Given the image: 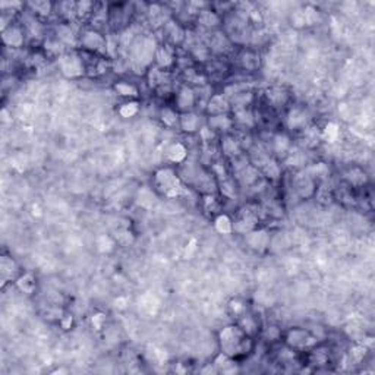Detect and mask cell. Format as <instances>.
<instances>
[{
  "mask_svg": "<svg viewBox=\"0 0 375 375\" xmlns=\"http://www.w3.org/2000/svg\"><path fill=\"white\" fill-rule=\"evenodd\" d=\"M304 15L306 25H315V24H318L321 21L320 10L314 8V6H306L304 9Z\"/></svg>",
  "mask_w": 375,
  "mask_h": 375,
  "instance_id": "obj_38",
  "label": "cell"
},
{
  "mask_svg": "<svg viewBox=\"0 0 375 375\" xmlns=\"http://www.w3.org/2000/svg\"><path fill=\"white\" fill-rule=\"evenodd\" d=\"M273 147L274 151L277 152V154H280V155H287L289 151H290V148H292V142H290V138H289L287 135L279 133V135L274 136Z\"/></svg>",
  "mask_w": 375,
  "mask_h": 375,
  "instance_id": "obj_28",
  "label": "cell"
},
{
  "mask_svg": "<svg viewBox=\"0 0 375 375\" xmlns=\"http://www.w3.org/2000/svg\"><path fill=\"white\" fill-rule=\"evenodd\" d=\"M366 355V349L364 346H355L353 349H350V356L353 358L355 362H361Z\"/></svg>",
  "mask_w": 375,
  "mask_h": 375,
  "instance_id": "obj_47",
  "label": "cell"
},
{
  "mask_svg": "<svg viewBox=\"0 0 375 375\" xmlns=\"http://www.w3.org/2000/svg\"><path fill=\"white\" fill-rule=\"evenodd\" d=\"M292 24H293L294 27H304L306 25V22H305V15H304V10L298 9L294 10L293 13H292Z\"/></svg>",
  "mask_w": 375,
  "mask_h": 375,
  "instance_id": "obj_46",
  "label": "cell"
},
{
  "mask_svg": "<svg viewBox=\"0 0 375 375\" xmlns=\"http://www.w3.org/2000/svg\"><path fill=\"white\" fill-rule=\"evenodd\" d=\"M200 135H201V138H203V141L208 142L211 141L214 138V135H215V132L213 129H210L208 126H204L200 129Z\"/></svg>",
  "mask_w": 375,
  "mask_h": 375,
  "instance_id": "obj_48",
  "label": "cell"
},
{
  "mask_svg": "<svg viewBox=\"0 0 375 375\" xmlns=\"http://www.w3.org/2000/svg\"><path fill=\"white\" fill-rule=\"evenodd\" d=\"M233 123H238L244 128H252L255 125V117H253V113L245 107V109H236L234 110V117Z\"/></svg>",
  "mask_w": 375,
  "mask_h": 375,
  "instance_id": "obj_24",
  "label": "cell"
},
{
  "mask_svg": "<svg viewBox=\"0 0 375 375\" xmlns=\"http://www.w3.org/2000/svg\"><path fill=\"white\" fill-rule=\"evenodd\" d=\"M114 91L117 92L119 95L122 97H131V98H135L138 97V88L131 84V82L126 81H119L114 84Z\"/></svg>",
  "mask_w": 375,
  "mask_h": 375,
  "instance_id": "obj_30",
  "label": "cell"
},
{
  "mask_svg": "<svg viewBox=\"0 0 375 375\" xmlns=\"http://www.w3.org/2000/svg\"><path fill=\"white\" fill-rule=\"evenodd\" d=\"M242 66L245 69H249V71H253L260 66V56L253 51H246L244 56H242Z\"/></svg>",
  "mask_w": 375,
  "mask_h": 375,
  "instance_id": "obj_33",
  "label": "cell"
},
{
  "mask_svg": "<svg viewBox=\"0 0 375 375\" xmlns=\"http://www.w3.org/2000/svg\"><path fill=\"white\" fill-rule=\"evenodd\" d=\"M195 92L191 87L185 85L176 94V106L182 113L191 112L195 106Z\"/></svg>",
  "mask_w": 375,
  "mask_h": 375,
  "instance_id": "obj_8",
  "label": "cell"
},
{
  "mask_svg": "<svg viewBox=\"0 0 375 375\" xmlns=\"http://www.w3.org/2000/svg\"><path fill=\"white\" fill-rule=\"evenodd\" d=\"M30 6L32 8V12L37 13L38 16H49L51 8H53L49 2H32V3H30Z\"/></svg>",
  "mask_w": 375,
  "mask_h": 375,
  "instance_id": "obj_39",
  "label": "cell"
},
{
  "mask_svg": "<svg viewBox=\"0 0 375 375\" xmlns=\"http://www.w3.org/2000/svg\"><path fill=\"white\" fill-rule=\"evenodd\" d=\"M114 241H116V244L122 245V246H129L133 242V234L128 227H119L114 234Z\"/></svg>",
  "mask_w": 375,
  "mask_h": 375,
  "instance_id": "obj_32",
  "label": "cell"
},
{
  "mask_svg": "<svg viewBox=\"0 0 375 375\" xmlns=\"http://www.w3.org/2000/svg\"><path fill=\"white\" fill-rule=\"evenodd\" d=\"M222 151L227 157V159H234L238 155H241V145L239 142L234 140L233 136L226 135L222 138Z\"/></svg>",
  "mask_w": 375,
  "mask_h": 375,
  "instance_id": "obj_21",
  "label": "cell"
},
{
  "mask_svg": "<svg viewBox=\"0 0 375 375\" xmlns=\"http://www.w3.org/2000/svg\"><path fill=\"white\" fill-rule=\"evenodd\" d=\"M229 309H230V312H232L234 317H238V318H241L242 315L246 314V305H245L241 299H232V301L229 302Z\"/></svg>",
  "mask_w": 375,
  "mask_h": 375,
  "instance_id": "obj_42",
  "label": "cell"
},
{
  "mask_svg": "<svg viewBox=\"0 0 375 375\" xmlns=\"http://www.w3.org/2000/svg\"><path fill=\"white\" fill-rule=\"evenodd\" d=\"M267 337H270V339H279V335H280V331H279V328L277 327H268L267 328V333H265Z\"/></svg>",
  "mask_w": 375,
  "mask_h": 375,
  "instance_id": "obj_52",
  "label": "cell"
},
{
  "mask_svg": "<svg viewBox=\"0 0 375 375\" xmlns=\"http://www.w3.org/2000/svg\"><path fill=\"white\" fill-rule=\"evenodd\" d=\"M233 125V119L229 114H214L208 117V128L214 132L229 131Z\"/></svg>",
  "mask_w": 375,
  "mask_h": 375,
  "instance_id": "obj_15",
  "label": "cell"
},
{
  "mask_svg": "<svg viewBox=\"0 0 375 375\" xmlns=\"http://www.w3.org/2000/svg\"><path fill=\"white\" fill-rule=\"evenodd\" d=\"M114 245H116L114 238H110L107 234H102L97 238V248L100 252H110V251H113Z\"/></svg>",
  "mask_w": 375,
  "mask_h": 375,
  "instance_id": "obj_36",
  "label": "cell"
},
{
  "mask_svg": "<svg viewBox=\"0 0 375 375\" xmlns=\"http://www.w3.org/2000/svg\"><path fill=\"white\" fill-rule=\"evenodd\" d=\"M220 192L226 198H234V195H236V186H234V183L230 179L222 181L220 182Z\"/></svg>",
  "mask_w": 375,
  "mask_h": 375,
  "instance_id": "obj_43",
  "label": "cell"
},
{
  "mask_svg": "<svg viewBox=\"0 0 375 375\" xmlns=\"http://www.w3.org/2000/svg\"><path fill=\"white\" fill-rule=\"evenodd\" d=\"M179 116L181 114H177L172 107H163L160 110V121L167 128H174L176 125H179Z\"/></svg>",
  "mask_w": 375,
  "mask_h": 375,
  "instance_id": "obj_29",
  "label": "cell"
},
{
  "mask_svg": "<svg viewBox=\"0 0 375 375\" xmlns=\"http://www.w3.org/2000/svg\"><path fill=\"white\" fill-rule=\"evenodd\" d=\"M61 325L63 330H69L72 325V315L63 314L61 317Z\"/></svg>",
  "mask_w": 375,
  "mask_h": 375,
  "instance_id": "obj_49",
  "label": "cell"
},
{
  "mask_svg": "<svg viewBox=\"0 0 375 375\" xmlns=\"http://www.w3.org/2000/svg\"><path fill=\"white\" fill-rule=\"evenodd\" d=\"M155 203V195L152 192L150 188L144 186L138 191V195H136V204L141 207V208H145V210H150L152 208V205Z\"/></svg>",
  "mask_w": 375,
  "mask_h": 375,
  "instance_id": "obj_27",
  "label": "cell"
},
{
  "mask_svg": "<svg viewBox=\"0 0 375 375\" xmlns=\"http://www.w3.org/2000/svg\"><path fill=\"white\" fill-rule=\"evenodd\" d=\"M18 264L15 263L13 258L10 256H6L3 255L0 258V274H2V279L3 282H8V280H12L16 277V273H18Z\"/></svg>",
  "mask_w": 375,
  "mask_h": 375,
  "instance_id": "obj_14",
  "label": "cell"
},
{
  "mask_svg": "<svg viewBox=\"0 0 375 375\" xmlns=\"http://www.w3.org/2000/svg\"><path fill=\"white\" fill-rule=\"evenodd\" d=\"M214 229L220 234H230L233 232V220L227 214H219L214 220Z\"/></svg>",
  "mask_w": 375,
  "mask_h": 375,
  "instance_id": "obj_26",
  "label": "cell"
},
{
  "mask_svg": "<svg viewBox=\"0 0 375 375\" xmlns=\"http://www.w3.org/2000/svg\"><path fill=\"white\" fill-rule=\"evenodd\" d=\"M245 242L253 251L264 252L270 248L271 238H270V233L264 229H253L245 234Z\"/></svg>",
  "mask_w": 375,
  "mask_h": 375,
  "instance_id": "obj_6",
  "label": "cell"
},
{
  "mask_svg": "<svg viewBox=\"0 0 375 375\" xmlns=\"http://www.w3.org/2000/svg\"><path fill=\"white\" fill-rule=\"evenodd\" d=\"M239 327L244 330L245 333L248 335H253L256 331H258V324H256V321H255V318H253L252 315H242L241 318H239Z\"/></svg>",
  "mask_w": 375,
  "mask_h": 375,
  "instance_id": "obj_31",
  "label": "cell"
},
{
  "mask_svg": "<svg viewBox=\"0 0 375 375\" xmlns=\"http://www.w3.org/2000/svg\"><path fill=\"white\" fill-rule=\"evenodd\" d=\"M2 38L3 43L8 47H13V49H19L22 47L24 41H25V35L24 31L18 25H9L5 30L2 31Z\"/></svg>",
  "mask_w": 375,
  "mask_h": 375,
  "instance_id": "obj_7",
  "label": "cell"
},
{
  "mask_svg": "<svg viewBox=\"0 0 375 375\" xmlns=\"http://www.w3.org/2000/svg\"><path fill=\"white\" fill-rule=\"evenodd\" d=\"M140 112V104L136 102H126L123 103L119 109V114L125 117V119H129V117H133L136 113Z\"/></svg>",
  "mask_w": 375,
  "mask_h": 375,
  "instance_id": "obj_35",
  "label": "cell"
},
{
  "mask_svg": "<svg viewBox=\"0 0 375 375\" xmlns=\"http://www.w3.org/2000/svg\"><path fill=\"white\" fill-rule=\"evenodd\" d=\"M211 170H213L214 177H215V179H220V182H222V181H226V179H229V177H227V172H226V167H224L222 163H215V164H213Z\"/></svg>",
  "mask_w": 375,
  "mask_h": 375,
  "instance_id": "obj_45",
  "label": "cell"
},
{
  "mask_svg": "<svg viewBox=\"0 0 375 375\" xmlns=\"http://www.w3.org/2000/svg\"><path fill=\"white\" fill-rule=\"evenodd\" d=\"M317 343L315 335H312L308 330L304 328H293L286 335V345L292 350H304L308 347H312Z\"/></svg>",
  "mask_w": 375,
  "mask_h": 375,
  "instance_id": "obj_5",
  "label": "cell"
},
{
  "mask_svg": "<svg viewBox=\"0 0 375 375\" xmlns=\"http://www.w3.org/2000/svg\"><path fill=\"white\" fill-rule=\"evenodd\" d=\"M59 69H61L62 75L69 78V80H76V78L82 76L87 71L82 57L80 54H75V53H68V54L59 56Z\"/></svg>",
  "mask_w": 375,
  "mask_h": 375,
  "instance_id": "obj_3",
  "label": "cell"
},
{
  "mask_svg": "<svg viewBox=\"0 0 375 375\" xmlns=\"http://www.w3.org/2000/svg\"><path fill=\"white\" fill-rule=\"evenodd\" d=\"M56 35H57V40L61 41L62 44H69L73 40V32H72L69 25H61L57 28Z\"/></svg>",
  "mask_w": 375,
  "mask_h": 375,
  "instance_id": "obj_40",
  "label": "cell"
},
{
  "mask_svg": "<svg viewBox=\"0 0 375 375\" xmlns=\"http://www.w3.org/2000/svg\"><path fill=\"white\" fill-rule=\"evenodd\" d=\"M261 173H263L265 177H268V179H271V181H277L279 177H280V174H282V169H280V166L277 164L275 160L273 159H267L265 162L258 167Z\"/></svg>",
  "mask_w": 375,
  "mask_h": 375,
  "instance_id": "obj_23",
  "label": "cell"
},
{
  "mask_svg": "<svg viewBox=\"0 0 375 375\" xmlns=\"http://www.w3.org/2000/svg\"><path fill=\"white\" fill-rule=\"evenodd\" d=\"M167 157H169V160L172 163L182 164L186 160V157H188V150H186V147L183 144L176 142V144H173L172 147L167 150Z\"/></svg>",
  "mask_w": 375,
  "mask_h": 375,
  "instance_id": "obj_25",
  "label": "cell"
},
{
  "mask_svg": "<svg viewBox=\"0 0 375 375\" xmlns=\"http://www.w3.org/2000/svg\"><path fill=\"white\" fill-rule=\"evenodd\" d=\"M286 123H287L289 129H292V131H301V129H305L306 125H308V114L305 113V110L299 109V107L292 109L290 112L287 113Z\"/></svg>",
  "mask_w": 375,
  "mask_h": 375,
  "instance_id": "obj_9",
  "label": "cell"
},
{
  "mask_svg": "<svg viewBox=\"0 0 375 375\" xmlns=\"http://www.w3.org/2000/svg\"><path fill=\"white\" fill-rule=\"evenodd\" d=\"M220 16L210 9H201L198 12V24L203 25L204 28H215L220 25Z\"/></svg>",
  "mask_w": 375,
  "mask_h": 375,
  "instance_id": "obj_19",
  "label": "cell"
},
{
  "mask_svg": "<svg viewBox=\"0 0 375 375\" xmlns=\"http://www.w3.org/2000/svg\"><path fill=\"white\" fill-rule=\"evenodd\" d=\"M154 61L159 69H167L174 63V54L167 46H159L154 53Z\"/></svg>",
  "mask_w": 375,
  "mask_h": 375,
  "instance_id": "obj_13",
  "label": "cell"
},
{
  "mask_svg": "<svg viewBox=\"0 0 375 375\" xmlns=\"http://www.w3.org/2000/svg\"><path fill=\"white\" fill-rule=\"evenodd\" d=\"M230 110V102L224 97L223 94H215L210 98V102L207 104V113L210 116L214 114H227Z\"/></svg>",
  "mask_w": 375,
  "mask_h": 375,
  "instance_id": "obj_10",
  "label": "cell"
},
{
  "mask_svg": "<svg viewBox=\"0 0 375 375\" xmlns=\"http://www.w3.org/2000/svg\"><path fill=\"white\" fill-rule=\"evenodd\" d=\"M294 186H296V191L298 193L302 196V198H308L314 193V181H312V176L309 174H301V177H298L294 181Z\"/></svg>",
  "mask_w": 375,
  "mask_h": 375,
  "instance_id": "obj_18",
  "label": "cell"
},
{
  "mask_svg": "<svg viewBox=\"0 0 375 375\" xmlns=\"http://www.w3.org/2000/svg\"><path fill=\"white\" fill-rule=\"evenodd\" d=\"M148 81H150V85L152 88L155 90H163L164 87L169 85L170 82V78H169V73L164 72L163 69H159V68H152L148 71Z\"/></svg>",
  "mask_w": 375,
  "mask_h": 375,
  "instance_id": "obj_16",
  "label": "cell"
},
{
  "mask_svg": "<svg viewBox=\"0 0 375 375\" xmlns=\"http://www.w3.org/2000/svg\"><path fill=\"white\" fill-rule=\"evenodd\" d=\"M80 44L84 50L90 53H98V54L107 53V38L103 37V34L95 30L84 31L80 37Z\"/></svg>",
  "mask_w": 375,
  "mask_h": 375,
  "instance_id": "obj_4",
  "label": "cell"
},
{
  "mask_svg": "<svg viewBox=\"0 0 375 375\" xmlns=\"http://www.w3.org/2000/svg\"><path fill=\"white\" fill-rule=\"evenodd\" d=\"M337 136H339V126L333 122L327 123L323 132H321V138L327 142H334Z\"/></svg>",
  "mask_w": 375,
  "mask_h": 375,
  "instance_id": "obj_37",
  "label": "cell"
},
{
  "mask_svg": "<svg viewBox=\"0 0 375 375\" xmlns=\"http://www.w3.org/2000/svg\"><path fill=\"white\" fill-rule=\"evenodd\" d=\"M16 287L19 289L22 293L32 294L35 292V289H37V280H35V277L32 274H22V275H19L16 279Z\"/></svg>",
  "mask_w": 375,
  "mask_h": 375,
  "instance_id": "obj_22",
  "label": "cell"
},
{
  "mask_svg": "<svg viewBox=\"0 0 375 375\" xmlns=\"http://www.w3.org/2000/svg\"><path fill=\"white\" fill-rule=\"evenodd\" d=\"M349 181H350V183H353V185H356V186H359V185H362V183H365L366 181V176H365V173L362 172L361 169H352L350 172H349Z\"/></svg>",
  "mask_w": 375,
  "mask_h": 375,
  "instance_id": "obj_44",
  "label": "cell"
},
{
  "mask_svg": "<svg viewBox=\"0 0 375 375\" xmlns=\"http://www.w3.org/2000/svg\"><path fill=\"white\" fill-rule=\"evenodd\" d=\"M214 365H215V368H217L219 372H223V374H233V372H238V366L234 364L233 358L224 355L223 352L215 358Z\"/></svg>",
  "mask_w": 375,
  "mask_h": 375,
  "instance_id": "obj_20",
  "label": "cell"
},
{
  "mask_svg": "<svg viewBox=\"0 0 375 375\" xmlns=\"http://www.w3.org/2000/svg\"><path fill=\"white\" fill-rule=\"evenodd\" d=\"M155 188L167 196H176L183 189L179 174L170 167H164L157 170L154 176Z\"/></svg>",
  "mask_w": 375,
  "mask_h": 375,
  "instance_id": "obj_2",
  "label": "cell"
},
{
  "mask_svg": "<svg viewBox=\"0 0 375 375\" xmlns=\"http://www.w3.org/2000/svg\"><path fill=\"white\" fill-rule=\"evenodd\" d=\"M94 8H95V5L91 2H80V3H76V15L80 18L90 16L94 13Z\"/></svg>",
  "mask_w": 375,
  "mask_h": 375,
  "instance_id": "obj_41",
  "label": "cell"
},
{
  "mask_svg": "<svg viewBox=\"0 0 375 375\" xmlns=\"http://www.w3.org/2000/svg\"><path fill=\"white\" fill-rule=\"evenodd\" d=\"M229 46H230L229 38H227L224 34H222V32H217V34L213 37V40H211V49H213L214 51H219V53L227 50Z\"/></svg>",
  "mask_w": 375,
  "mask_h": 375,
  "instance_id": "obj_34",
  "label": "cell"
},
{
  "mask_svg": "<svg viewBox=\"0 0 375 375\" xmlns=\"http://www.w3.org/2000/svg\"><path fill=\"white\" fill-rule=\"evenodd\" d=\"M201 121H200V116L195 114L192 112L182 113L179 116V126L183 132L186 133H193V132L200 131L201 129Z\"/></svg>",
  "mask_w": 375,
  "mask_h": 375,
  "instance_id": "obj_12",
  "label": "cell"
},
{
  "mask_svg": "<svg viewBox=\"0 0 375 375\" xmlns=\"http://www.w3.org/2000/svg\"><path fill=\"white\" fill-rule=\"evenodd\" d=\"M265 97L268 103L273 104V107H282L289 100V94L282 87H271L265 91Z\"/></svg>",
  "mask_w": 375,
  "mask_h": 375,
  "instance_id": "obj_17",
  "label": "cell"
},
{
  "mask_svg": "<svg viewBox=\"0 0 375 375\" xmlns=\"http://www.w3.org/2000/svg\"><path fill=\"white\" fill-rule=\"evenodd\" d=\"M220 350L230 358H239L246 355L251 347V337L245 333L239 325H227L219 333Z\"/></svg>",
  "mask_w": 375,
  "mask_h": 375,
  "instance_id": "obj_1",
  "label": "cell"
},
{
  "mask_svg": "<svg viewBox=\"0 0 375 375\" xmlns=\"http://www.w3.org/2000/svg\"><path fill=\"white\" fill-rule=\"evenodd\" d=\"M195 251H196V241H195V239H191V242H189V245H188L186 249H185V256L189 258L191 253L195 252Z\"/></svg>",
  "mask_w": 375,
  "mask_h": 375,
  "instance_id": "obj_51",
  "label": "cell"
},
{
  "mask_svg": "<svg viewBox=\"0 0 375 375\" xmlns=\"http://www.w3.org/2000/svg\"><path fill=\"white\" fill-rule=\"evenodd\" d=\"M163 32H164L166 38H167V41H169L170 44H179V43H182L183 38H185V32H183V30L181 28V25L172 19L166 21V24H164V27H163Z\"/></svg>",
  "mask_w": 375,
  "mask_h": 375,
  "instance_id": "obj_11",
  "label": "cell"
},
{
  "mask_svg": "<svg viewBox=\"0 0 375 375\" xmlns=\"http://www.w3.org/2000/svg\"><path fill=\"white\" fill-rule=\"evenodd\" d=\"M92 325L95 327V330H102V324L103 321H104V315L102 314H97V315H92Z\"/></svg>",
  "mask_w": 375,
  "mask_h": 375,
  "instance_id": "obj_50",
  "label": "cell"
}]
</instances>
